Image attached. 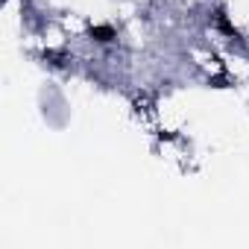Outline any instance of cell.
I'll use <instances>...</instances> for the list:
<instances>
[{
  "instance_id": "obj_2",
  "label": "cell",
  "mask_w": 249,
  "mask_h": 249,
  "mask_svg": "<svg viewBox=\"0 0 249 249\" xmlns=\"http://www.w3.org/2000/svg\"><path fill=\"white\" fill-rule=\"evenodd\" d=\"M214 24H217V30H220V33H226L229 38H234V41L240 38V33H237V27H234V24L229 21L226 9H217V12H214Z\"/></svg>"
},
{
  "instance_id": "obj_1",
  "label": "cell",
  "mask_w": 249,
  "mask_h": 249,
  "mask_svg": "<svg viewBox=\"0 0 249 249\" xmlns=\"http://www.w3.org/2000/svg\"><path fill=\"white\" fill-rule=\"evenodd\" d=\"M88 38H91V41H100V44H108V41L117 38V33H114V27H108V24H94V27H88Z\"/></svg>"
}]
</instances>
